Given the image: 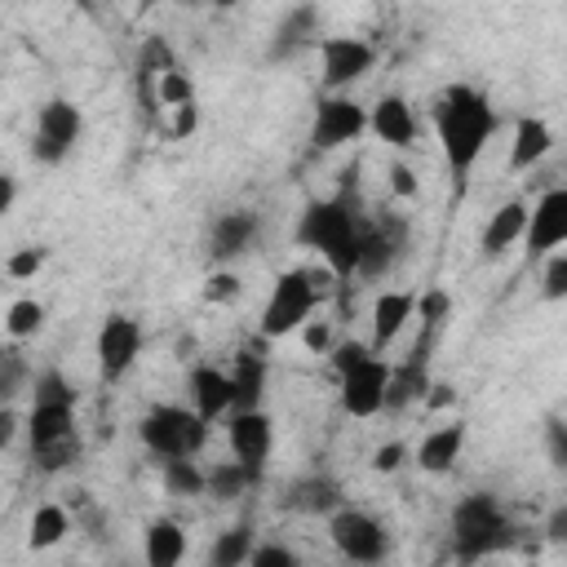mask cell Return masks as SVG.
<instances>
[{
    "instance_id": "13",
    "label": "cell",
    "mask_w": 567,
    "mask_h": 567,
    "mask_svg": "<svg viewBox=\"0 0 567 567\" xmlns=\"http://www.w3.org/2000/svg\"><path fill=\"white\" fill-rule=\"evenodd\" d=\"M523 244L532 257H549L554 248L567 244V186H554L532 204V221H527Z\"/></svg>"
},
{
    "instance_id": "16",
    "label": "cell",
    "mask_w": 567,
    "mask_h": 567,
    "mask_svg": "<svg viewBox=\"0 0 567 567\" xmlns=\"http://www.w3.org/2000/svg\"><path fill=\"white\" fill-rule=\"evenodd\" d=\"M408 319H416V292H408V288H390V292H381L377 301H372V350L381 354L403 328H408Z\"/></svg>"
},
{
    "instance_id": "35",
    "label": "cell",
    "mask_w": 567,
    "mask_h": 567,
    "mask_svg": "<svg viewBox=\"0 0 567 567\" xmlns=\"http://www.w3.org/2000/svg\"><path fill=\"white\" fill-rule=\"evenodd\" d=\"M540 292H545V301H563V297H567V252H549V257H545Z\"/></svg>"
},
{
    "instance_id": "31",
    "label": "cell",
    "mask_w": 567,
    "mask_h": 567,
    "mask_svg": "<svg viewBox=\"0 0 567 567\" xmlns=\"http://www.w3.org/2000/svg\"><path fill=\"white\" fill-rule=\"evenodd\" d=\"M151 97L159 106H168V111H182V106H195V84H190V75L182 66H173V71H164L155 80V93Z\"/></svg>"
},
{
    "instance_id": "32",
    "label": "cell",
    "mask_w": 567,
    "mask_h": 567,
    "mask_svg": "<svg viewBox=\"0 0 567 567\" xmlns=\"http://www.w3.org/2000/svg\"><path fill=\"white\" fill-rule=\"evenodd\" d=\"M31 403H62V408H75V390H71V381H66L58 368H44V372H35V381H31Z\"/></svg>"
},
{
    "instance_id": "29",
    "label": "cell",
    "mask_w": 567,
    "mask_h": 567,
    "mask_svg": "<svg viewBox=\"0 0 567 567\" xmlns=\"http://www.w3.org/2000/svg\"><path fill=\"white\" fill-rule=\"evenodd\" d=\"M66 532H71L66 509H62V505H40V509L31 514V527H27V545H31V549H53Z\"/></svg>"
},
{
    "instance_id": "22",
    "label": "cell",
    "mask_w": 567,
    "mask_h": 567,
    "mask_svg": "<svg viewBox=\"0 0 567 567\" xmlns=\"http://www.w3.org/2000/svg\"><path fill=\"white\" fill-rule=\"evenodd\" d=\"M461 447H465V425H461V421L439 425V430H430V434L416 443V465H421L425 474H447V470L456 465Z\"/></svg>"
},
{
    "instance_id": "36",
    "label": "cell",
    "mask_w": 567,
    "mask_h": 567,
    "mask_svg": "<svg viewBox=\"0 0 567 567\" xmlns=\"http://www.w3.org/2000/svg\"><path fill=\"white\" fill-rule=\"evenodd\" d=\"M44 248H13L9 252V261H4V270H9V279H35L40 275V266H44Z\"/></svg>"
},
{
    "instance_id": "3",
    "label": "cell",
    "mask_w": 567,
    "mask_h": 567,
    "mask_svg": "<svg viewBox=\"0 0 567 567\" xmlns=\"http://www.w3.org/2000/svg\"><path fill=\"white\" fill-rule=\"evenodd\" d=\"M447 532H452V554H456L461 563H478V558H487V554H496V549H505V545L514 540V527H509L501 501L487 496V492L461 496V501L452 505Z\"/></svg>"
},
{
    "instance_id": "48",
    "label": "cell",
    "mask_w": 567,
    "mask_h": 567,
    "mask_svg": "<svg viewBox=\"0 0 567 567\" xmlns=\"http://www.w3.org/2000/svg\"><path fill=\"white\" fill-rule=\"evenodd\" d=\"M456 394H452V385H430V394H425V408H447Z\"/></svg>"
},
{
    "instance_id": "5",
    "label": "cell",
    "mask_w": 567,
    "mask_h": 567,
    "mask_svg": "<svg viewBox=\"0 0 567 567\" xmlns=\"http://www.w3.org/2000/svg\"><path fill=\"white\" fill-rule=\"evenodd\" d=\"M323 297V284L315 270H284L266 297V310H261V337H288L297 328L310 323L315 306Z\"/></svg>"
},
{
    "instance_id": "41",
    "label": "cell",
    "mask_w": 567,
    "mask_h": 567,
    "mask_svg": "<svg viewBox=\"0 0 567 567\" xmlns=\"http://www.w3.org/2000/svg\"><path fill=\"white\" fill-rule=\"evenodd\" d=\"M0 363H4V372H0V394L13 399V394H18V381H22V354L9 346V350L0 354Z\"/></svg>"
},
{
    "instance_id": "40",
    "label": "cell",
    "mask_w": 567,
    "mask_h": 567,
    "mask_svg": "<svg viewBox=\"0 0 567 567\" xmlns=\"http://www.w3.org/2000/svg\"><path fill=\"white\" fill-rule=\"evenodd\" d=\"M377 350L368 346V341H341L337 346V354H332V368H337V377H346V372H354L363 359H372Z\"/></svg>"
},
{
    "instance_id": "4",
    "label": "cell",
    "mask_w": 567,
    "mask_h": 567,
    "mask_svg": "<svg viewBox=\"0 0 567 567\" xmlns=\"http://www.w3.org/2000/svg\"><path fill=\"white\" fill-rule=\"evenodd\" d=\"M27 443L31 461L44 474H58L80 461V430H75V408L62 403H31L27 412Z\"/></svg>"
},
{
    "instance_id": "9",
    "label": "cell",
    "mask_w": 567,
    "mask_h": 567,
    "mask_svg": "<svg viewBox=\"0 0 567 567\" xmlns=\"http://www.w3.org/2000/svg\"><path fill=\"white\" fill-rule=\"evenodd\" d=\"M315 49H319V62H323V89L328 93L350 89L377 62V49L368 40H359V35H319Z\"/></svg>"
},
{
    "instance_id": "12",
    "label": "cell",
    "mask_w": 567,
    "mask_h": 567,
    "mask_svg": "<svg viewBox=\"0 0 567 567\" xmlns=\"http://www.w3.org/2000/svg\"><path fill=\"white\" fill-rule=\"evenodd\" d=\"M390 368H394V363H385L381 354H372V359H363L354 372H346V377H341V408H346L350 416H359V421L385 412Z\"/></svg>"
},
{
    "instance_id": "19",
    "label": "cell",
    "mask_w": 567,
    "mask_h": 567,
    "mask_svg": "<svg viewBox=\"0 0 567 567\" xmlns=\"http://www.w3.org/2000/svg\"><path fill=\"white\" fill-rule=\"evenodd\" d=\"M403 248V221H377L359 230V275H381Z\"/></svg>"
},
{
    "instance_id": "6",
    "label": "cell",
    "mask_w": 567,
    "mask_h": 567,
    "mask_svg": "<svg viewBox=\"0 0 567 567\" xmlns=\"http://www.w3.org/2000/svg\"><path fill=\"white\" fill-rule=\"evenodd\" d=\"M142 443L159 456V461H182V456H195L208 439V421L195 412V408H177V403H159L142 416L137 425Z\"/></svg>"
},
{
    "instance_id": "17",
    "label": "cell",
    "mask_w": 567,
    "mask_h": 567,
    "mask_svg": "<svg viewBox=\"0 0 567 567\" xmlns=\"http://www.w3.org/2000/svg\"><path fill=\"white\" fill-rule=\"evenodd\" d=\"M252 239H257V213L252 208H230L208 230V257L213 261H230V257L248 252Z\"/></svg>"
},
{
    "instance_id": "49",
    "label": "cell",
    "mask_w": 567,
    "mask_h": 567,
    "mask_svg": "<svg viewBox=\"0 0 567 567\" xmlns=\"http://www.w3.org/2000/svg\"><path fill=\"white\" fill-rule=\"evenodd\" d=\"M13 430H18V416L4 408V412H0V443H9V439H13Z\"/></svg>"
},
{
    "instance_id": "20",
    "label": "cell",
    "mask_w": 567,
    "mask_h": 567,
    "mask_svg": "<svg viewBox=\"0 0 567 567\" xmlns=\"http://www.w3.org/2000/svg\"><path fill=\"white\" fill-rule=\"evenodd\" d=\"M190 399H195V412L204 421H217L221 412L235 408V385H230V372L213 368V363H199L190 372Z\"/></svg>"
},
{
    "instance_id": "14",
    "label": "cell",
    "mask_w": 567,
    "mask_h": 567,
    "mask_svg": "<svg viewBox=\"0 0 567 567\" xmlns=\"http://www.w3.org/2000/svg\"><path fill=\"white\" fill-rule=\"evenodd\" d=\"M226 439H230V456H235L239 465H248V470L261 478L266 456H270V447H275V425H270V416H266L261 408H257V412H235L230 425H226Z\"/></svg>"
},
{
    "instance_id": "44",
    "label": "cell",
    "mask_w": 567,
    "mask_h": 567,
    "mask_svg": "<svg viewBox=\"0 0 567 567\" xmlns=\"http://www.w3.org/2000/svg\"><path fill=\"white\" fill-rule=\"evenodd\" d=\"M545 540H549V545H567V501L549 509V518H545Z\"/></svg>"
},
{
    "instance_id": "21",
    "label": "cell",
    "mask_w": 567,
    "mask_h": 567,
    "mask_svg": "<svg viewBox=\"0 0 567 567\" xmlns=\"http://www.w3.org/2000/svg\"><path fill=\"white\" fill-rule=\"evenodd\" d=\"M284 509H297V514H337L341 509V487H337V478H328V474H306V478H297L288 492H284Z\"/></svg>"
},
{
    "instance_id": "46",
    "label": "cell",
    "mask_w": 567,
    "mask_h": 567,
    "mask_svg": "<svg viewBox=\"0 0 567 567\" xmlns=\"http://www.w3.org/2000/svg\"><path fill=\"white\" fill-rule=\"evenodd\" d=\"M195 106H182V111H173V137H190L195 133Z\"/></svg>"
},
{
    "instance_id": "7",
    "label": "cell",
    "mask_w": 567,
    "mask_h": 567,
    "mask_svg": "<svg viewBox=\"0 0 567 567\" xmlns=\"http://www.w3.org/2000/svg\"><path fill=\"white\" fill-rule=\"evenodd\" d=\"M328 536H332L337 554L350 558V563H359V567H377V563L385 558V549H390L385 527H381L372 514L354 509V505H341V509L328 518Z\"/></svg>"
},
{
    "instance_id": "34",
    "label": "cell",
    "mask_w": 567,
    "mask_h": 567,
    "mask_svg": "<svg viewBox=\"0 0 567 567\" xmlns=\"http://www.w3.org/2000/svg\"><path fill=\"white\" fill-rule=\"evenodd\" d=\"M447 315H452V297H447L443 288H425V292L416 297V319H421L425 332H439Z\"/></svg>"
},
{
    "instance_id": "10",
    "label": "cell",
    "mask_w": 567,
    "mask_h": 567,
    "mask_svg": "<svg viewBox=\"0 0 567 567\" xmlns=\"http://www.w3.org/2000/svg\"><path fill=\"white\" fill-rule=\"evenodd\" d=\"M368 128V111L346 97V93H323L315 102V124H310V142L315 151H337L346 142H359V133Z\"/></svg>"
},
{
    "instance_id": "26",
    "label": "cell",
    "mask_w": 567,
    "mask_h": 567,
    "mask_svg": "<svg viewBox=\"0 0 567 567\" xmlns=\"http://www.w3.org/2000/svg\"><path fill=\"white\" fill-rule=\"evenodd\" d=\"M230 385H235V412H257V403L266 394V359L257 350H244L235 359Z\"/></svg>"
},
{
    "instance_id": "45",
    "label": "cell",
    "mask_w": 567,
    "mask_h": 567,
    "mask_svg": "<svg viewBox=\"0 0 567 567\" xmlns=\"http://www.w3.org/2000/svg\"><path fill=\"white\" fill-rule=\"evenodd\" d=\"M390 190H394L399 199H412V195H416V177H412L408 164H390Z\"/></svg>"
},
{
    "instance_id": "24",
    "label": "cell",
    "mask_w": 567,
    "mask_h": 567,
    "mask_svg": "<svg viewBox=\"0 0 567 567\" xmlns=\"http://www.w3.org/2000/svg\"><path fill=\"white\" fill-rule=\"evenodd\" d=\"M549 151H554V128H549L545 120H536V115H523V120L514 124V142H509V168H514V173H523V168L540 164Z\"/></svg>"
},
{
    "instance_id": "30",
    "label": "cell",
    "mask_w": 567,
    "mask_h": 567,
    "mask_svg": "<svg viewBox=\"0 0 567 567\" xmlns=\"http://www.w3.org/2000/svg\"><path fill=\"white\" fill-rule=\"evenodd\" d=\"M164 492H173V496H199V492H208V470H199L190 456H182V461H164Z\"/></svg>"
},
{
    "instance_id": "15",
    "label": "cell",
    "mask_w": 567,
    "mask_h": 567,
    "mask_svg": "<svg viewBox=\"0 0 567 567\" xmlns=\"http://www.w3.org/2000/svg\"><path fill=\"white\" fill-rule=\"evenodd\" d=\"M368 128H372L385 146H394V151H408V146L416 142V115H412L408 97H399V93H385V97L368 111Z\"/></svg>"
},
{
    "instance_id": "33",
    "label": "cell",
    "mask_w": 567,
    "mask_h": 567,
    "mask_svg": "<svg viewBox=\"0 0 567 567\" xmlns=\"http://www.w3.org/2000/svg\"><path fill=\"white\" fill-rule=\"evenodd\" d=\"M40 323H44V306H40L35 297H18V301L9 306V315H4V332H9L13 341L40 332Z\"/></svg>"
},
{
    "instance_id": "43",
    "label": "cell",
    "mask_w": 567,
    "mask_h": 567,
    "mask_svg": "<svg viewBox=\"0 0 567 567\" xmlns=\"http://www.w3.org/2000/svg\"><path fill=\"white\" fill-rule=\"evenodd\" d=\"M301 341H306V350L323 354V350L332 346V332H328V323H323V319H310V323L301 328Z\"/></svg>"
},
{
    "instance_id": "8",
    "label": "cell",
    "mask_w": 567,
    "mask_h": 567,
    "mask_svg": "<svg viewBox=\"0 0 567 567\" xmlns=\"http://www.w3.org/2000/svg\"><path fill=\"white\" fill-rule=\"evenodd\" d=\"M80 133H84V115H80V106L66 102V97H49V102L40 106V115H35L31 155H35L40 164H62V159L75 151Z\"/></svg>"
},
{
    "instance_id": "39",
    "label": "cell",
    "mask_w": 567,
    "mask_h": 567,
    "mask_svg": "<svg viewBox=\"0 0 567 567\" xmlns=\"http://www.w3.org/2000/svg\"><path fill=\"white\" fill-rule=\"evenodd\" d=\"M248 567H301V563H297V554H292L288 545H279V540H266V545H257V549H252Z\"/></svg>"
},
{
    "instance_id": "37",
    "label": "cell",
    "mask_w": 567,
    "mask_h": 567,
    "mask_svg": "<svg viewBox=\"0 0 567 567\" xmlns=\"http://www.w3.org/2000/svg\"><path fill=\"white\" fill-rule=\"evenodd\" d=\"M545 456L554 470H567V421L563 416L545 421Z\"/></svg>"
},
{
    "instance_id": "38",
    "label": "cell",
    "mask_w": 567,
    "mask_h": 567,
    "mask_svg": "<svg viewBox=\"0 0 567 567\" xmlns=\"http://www.w3.org/2000/svg\"><path fill=\"white\" fill-rule=\"evenodd\" d=\"M235 297H239V275H230V270H213V275L204 279V301L221 306V301H235Z\"/></svg>"
},
{
    "instance_id": "47",
    "label": "cell",
    "mask_w": 567,
    "mask_h": 567,
    "mask_svg": "<svg viewBox=\"0 0 567 567\" xmlns=\"http://www.w3.org/2000/svg\"><path fill=\"white\" fill-rule=\"evenodd\" d=\"M13 195H18V182H13V173H4V177H0V213L13 208Z\"/></svg>"
},
{
    "instance_id": "2",
    "label": "cell",
    "mask_w": 567,
    "mask_h": 567,
    "mask_svg": "<svg viewBox=\"0 0 567 567\" xmlns=\"http://www.w3.org/2000/svg\"><path fill=\"white\" fill-rule=\"evenodd\" d=\"M359 230L363 221L350 208V195H332V199H310L301 208L297 221V244L315 248L337 284H350L359 275Z\"/></svg>"
},
{
    "instance_id": "18",
    "label": "cell",
    "mask_w": 567,
    "mask_h": 567,
    "mask_svg": "<svg viewBox=\"0 0 567 567\" xmlns=\"http://www.w3.org/2000/svg\"><path fill=\"white\" fill-rule=\"evenodd\" d=\"M527 221H532V208H527L523 199H509V204H501V208L487 217L483 235H478V248H483V257H501L505 248H514V244L527 235Z\"/></svg>"
},
{
    "instance_id": "1",
    "label": "cell",
    "mask_w": 567,
    "mask_h": 567,
    "mask_svg": "<svg viewBox=\"0 0 567 567\" xmlns=\"http://www.w3.org/2000/svg\"><path fill=\"white\" fill-rule=\"evenodd\" d=\"M434 133H439V151H443L452 177L465 182V173L478 164L483 146L496 133V106L487 102V93H478L470 84H452L434 102Z\"/></svg>"
},
{
    "instance_id": "27",
    "label": "cell",
    "mask_w": 567,
    "mask_h": 567,
    "mask_svg": "<svg viewBox=\"0 0 567 567\" xmlns=\"http://www.w3.org/2000/svg\"><path fill=\"white\" fill-rule=\"evenodd\" d=\"M252 549H257V540H252V527H248V523L226 527V532L213 540V549H208V567H248Z\"/></svg>"
},
{
    "instance_id": "42",
    "label": "cell",
    "mask_w": 567,
    "mask_h": 567,
    "mask_svg": "<svg viewBox=\"0 0 567 567\" xmlns=\"http://www.w3.org/2000/svg\"><path fill=\"white\" fill-rule=\"evenodd\" d=\"M403 456H408L403 443H381V447L372 452V470H377V474H394V470L403 465Z\"/></svg>"
},
{
    "instance_id": "11",
    "label": "cell",
    "mask_w": 567,
    "mask_h": 567,
    "mask_svg": "<svg viewBox=\"0 0 567 567\" xmlns=\"http://www.w3.org/2000/svg\"><path fill=\"white\" fill-rule=\"evenodd\" d=\"M142 354V323L128 315H106L97 328V372L106 381H120Z\"/></svg>"
},
{
    "instance_id": "28",
    "label": "cell",
    "mask_w": 567,
    "mask_h": 567,
    "mask_svg": "<svg viewBox=\"0 0 567 567\" xmlns=\"http://www.w3.org/2000/svg\"><path fill=\"white\" fill-rule=\"evenodd\" d=\"M261 478L248 470V465H239L235 456L230 461H217L213 470H208V492H213V501H235V496H244L248 487H257Z\"/></svg>"
},
{
    "instance_id": "25",
    "label": "cell",
    "mask_w": 567,
    "mask_h": 567,
    "mask_svg": "<svg viewBox=\"0 0 567 567\" xmlns=\"http://www.w3.org/2000/svg\"><path fill=\"white\" fill-rule=\"evenodd\" d=\"M142 558L146 567H182L186 558V527L173 518H155L142 536Z\"/></svg>"
},
{
    "instance_id": "23",
    "label": "cell",
    "mask_w": 567,
    "mask_h": 567,
    "mask_svg": "<svg viewBox=\"0 0 567 567\" xmlns=\"http://www.w3.org/2000/svg\"><path fill=\"white\" fill-rule=\"evenodd\" d=\"M301 44H319V9L315 4H297L288 9V18L275 27V40H270V58H292Z\"/></svg>"
}]
</instances>
